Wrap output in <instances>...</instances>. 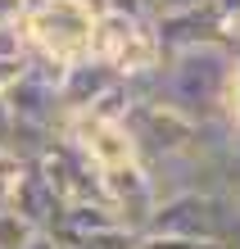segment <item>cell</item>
<instances>
[{
  "label": "cell",
  "mask_w": 240,
  "mask_h": 249,
  "mask_svg": "<svg viewBox=\"0 0 240 249\" xmlns=\"http://www.w3.org/2000/svg\"><path fill=\"white\" fill-rule=\"evenodd\" d=\"M9 145H14V113L5 105V95H0V154H9Z\"/></svg>",
  "instance_id": "cell-17"
},
{
  "label": "cell",
  "mask_w": 240,
  "mask_h": 249,
  "mask_svg": "<svg viewBox=\"0 0 240 249\" xmlns=\"http://www.w3.org/2000/svg\"><path fill=\"white\" fill-rule=\"evenodd\" d=\"M136 249H227L222 240H182V236H141Z\"/></svg>",
  "instance_id": "cell-13"
},
{
  "label": "cell",
  "mask_w": 240,
  "mask_h": 249,
  "mask_svg": "<svg viewBox=\"0 0 240 249\" xmlns=\"http://www.w3.org/2000/svg\"><path fill=\"white\" fill-rule=\"evenodd\" d=\"M18 172H23V159L0 154V209L9 204V190H14V181H18Z\"/></svg>",
  "instance_id": "cell-15"
},
{
  "label": "cell",
  "mask_w": 240,
  "mask_h": 249,
  "mask_svg": "<svg viewBox=\"0 0 240 249\" xmlns=\"http://www.w3.org/2000/svg\"><path fill=\"white\" fill-rule=\"evenodd\" d=\"M32 168L41 172V181H46L55 190V199L64 204H109L104 199V181H100V172L82 159L77 145H68L64 136H50L46 141V150H41L32 159Z\"/></svg>",
  "instance_id": "cell-4"
},
{
  "label": "cell",
  "mask_w": 240,
  "mask_h": 249,
  "mask_svg": "<svg viewBox=\"0 0 240 249\" xmlns=\"http://www.w3.org/2000/svg\"><path fill=\"white\" fill-rule=\"evenodd\" d=\"M208 9H213V18H218V41L240 32V0H208Z\"/></svg>",
  "instance_id": "cell-12"
},
{
  "label": "cell",
  "mask_w": 240,
  "mask_h": 249,
  "mask_svg": "<svg viewBox=\"0 0 240 249\" xmlns=\"http://www.w3.org/2000/svg\"><path fill=\"white\" fill-rule=\"evenodd\" d=\"M231 68H236V59L222 41H204V46L177 50L159 68V95L154 100L172 105L190 123H213L222 113V95H227Z\"/></svg>",
  "instance_id": "cell-1"
},
{
  "label": "cell",
  "mask_w": 240,
  "mask_h": 249,
  "mask_svg": "<svg viewBox=\"0 0 240 249\" xmlns=\"http://www.w3.org/2000/svg\"><path fill=\"white\" fill-rule=\"evenodd\" d=\"M222 127L231 131V136H240V64L231 68V82H227V95H222Z\"/></svg>",
  "instance_id": "cell-11"
},
{
  "label": "cell",
  "mask_w": 240,
  "mask_h": 249,
  "mask_svg": "<svg viewBox=\"0 0 240 249\" xmlns=\"http://www.w3.org/2000/svg\"><path fill=\"white\" fill-rule=\"evenodd\" d=\"M23 249H64V240H59V236H55V231H37V236H32V240H27Z\"/></svg>",
  "instance_id": "cell-19"
},
{
  "label": "cell",
  "mask_w": 240,
  "mask_h": 249,
  "mask_svg": "<svg viewBox=\"0 0 240 249\" xmlns=\"http://www.w3.org/2000/svg\"><path fill=\"white\" fill-rule=\"evenodd\" d=\"M0 59H5V64H23L27 59L23 23H0Z\"/></svg>",
  "instance_id": "cell-10"
},
{
  "label": "cell",
  "mask_w": 240,
  "mask_h": 249,
  "mask_svg": "<svg viewBox=\"0 0 240 249\" xmlns=\"http://www.w3.org/2000/svg\"><path fill=\"white\" fill-rule=\"evenodd\" d=\"M136 231L123 227V222H113V227H104V231H91V236H77V240H68L64 249H136Z\"/></svg>",
  "instance_id": "cell-8"
},
{
  "label": "cell",
  "mask_w": 240,
  "mask_h": 249,
  "mask_svg": "<svg viewBox=\"0 0 240 249\" xmlns=\"http://www.w3.org/2000/svg\"><path fill=\"white\" fill-rule=\"evenodd\" d=\"M55 136L77 145L82 159L100 172V177L141 163V150H136V141H131V131L123 123H100V118H86V113H64L59 127H55Z\"/></svg>",
  "instance_id": "cell-3"
},
{
  "label": "cell",
  "mask_w": 240,
  "mask_h": 249,
  "mask_svg": "<svg viewBox=\"0 0 240 249\" xmlns=\"http://www.w3.org/2000/svg\"><path fill=\"white\" fill-rule=\"evenodd\" d=\"M23 36H27V54L46 64H77V59H91V18L73 5V0H55V5H37L23 14Z\"/></svg>",
  "instance_id": "cell-2"
},
{
  "label": "cell",
  "mask_w": 240,
  "mask_h": 249,
  "mask_svg": "<svg viewBox=\"0 0 240 249\" xmlns=\"http://www.w3.org/2000/svg\"><path fill=\"white\" fill-rule=\"evenodd\" d=\"M104 14H113V18H131V23H145V18H149V5H145V0H104Z\"/></svg>",
  "instance_id": "cell-14"
},
{
  "label": "cell",
  "mask_w": 240,
  "mask_h": 249,
  "mask_svg": "<svg viewBox=\"0 0 240 249\" xmlns=\"http://www.w3.org/2000/svg\"><path fill=\"white\" fill-rule=\"evenodd\" d=\"M145 5H154V0H145Z\"/></svg>",
  "instance_id": "cell-22"
},
{
  "label": "cell",
  "mask_w": 240,
  "mask_h": 249,
  "mask_svg": "<svg viewBox=\"0 0 240 249\" xmlns=\"http://www.w3.org/2000/svg\"><path fill=\"white\" fill-rule=\"evenodd\" d=\"M5 95V105L14 113V123L18 127H37V131H55L59 127V95H55V86L50 82H41L32 77V72H23L18 82L9 86V91H0Z\"/></svg>",
  "instance_id": "cell-5"
},
{
  "label": "cell",
  "mask_w": 240,
  "mask_h": 249,
  "mask_svg": "<svg viewBox=\"0 0 240 249\" xmlns=\"http://www.w3.org/2000/svg\"><path fill=\"white\" fill-rule=\"evenodd\" d=\"M18 77H23V64H5V59H0V91H9Z\"/></svg>",
  "instance_id": "cell-20"
},
{
  "label": "cell",
  "mask_w": 240,
  "mask_h": 249,
  "mask_svg": "<svg viewBox=\"0 0 240 249\" xmlns=\"http://www.w3.org/2000/svg\"><path fill=\"white\" fill-rule=\"evenodd\" d=\"M32 236H37V227L27 217H18L14 209H0V249H23Z\"/></svg>",
  "instance_id": "cell-9"
},
{
  "label": "cell",
  "mask_w": 240,
  "mask_h": 249,
  "mask_svg": "<svg viewBox=\"0 0 240 249\" xmlns=\"http://www.w3.org/2000/svg\"><path fill=\"white\" fill-rule=\"evenodd\" d=\"M27 14V0H0V23H18Z\"/></svg>",
  "instance_id": "cell-18"
},
{
  "label": "cell",
  "mask_w": 240,
  "mask_h": 249,
  "mask_svg": "<svg viewBox=\"0 0 240 249\" xmlns=\"http://www.w3.org/2000/svg\"><path fill=\"white\" fill-rule=\"evenodd\" d=\"M37 5H55V0H27V9H37Z\"/></svg>",
  "instance_id": "cell-21"
},
{
  "label": "cell",
  "mask_w": 240,
  "mask_h": 249,
  "mask_svg": "<svg viewBox=\"0 0 240 249\" xmlns=\"http://www.w3.org/2000/svg\"><path fill=\"white\" fill-rule=\"evenodd\" d=\"M113 82H118V72H113L109 64H100V59H77V64H68L64 77H59V86H55L59 113H86Z\"/></svg>",
  "instance_id": "cell-6"
},
{
  "label": "cell",
  "mask_w": 240,
  "mask_h": 249,
  "mask_svg": "<svg viewBox=\"0 0 240 249\" xmlns=\"http://www.w3.org/2000/svg\"><path fill=\"white\" fill-rule=\"evenodd\" d=\"M208 0H154L149 5V18H168V14H190V9H204Z\"/></svg>",
  "instance_id": "cell-16"
},
{
  "label": "cell",
  "mask_w": 240,
  "mask_h": 249,
  "mask_svg": "<svg viewBox=\"0 0 240 249\" xmlns=\"http://www.w3.org/2000/svg\"><path fill=\"white\" fill-rule=\"evenodd\" d=\"M5 209H14L18 217H27L37 231H55L64 204L55 199V190L41 181V172L32 163H23V172H18V181H14V190H9V204H5Z\"/></svg>",
  "instance_id": "cell-7"
}]
</instances>
